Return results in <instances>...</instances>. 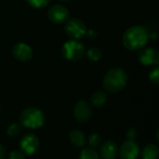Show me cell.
<instances>
[{
	"label": "cell",
	"instance_id": "cell-24",
	"mask_svg": "<svg viewBox=\"0 0 159 159\" xmlns=\"http://www.w3.org/2000/svg\"><path fill=\"white\" fill-rule=\"evenodd\" d=\"M6 154H7L6 148L1 143H0V159H5Z\"/></svg>",
	"mask_w": 159,
	"mask_h": 159
},
{
	"label": "cell",
	"instance_id": "cell-18",
	"mask_svg": "<svg viewBox=\"0 0 159 159\" xmlns=\"http://www.w3.org/2000/svg\"><path fill=\"white\" fill-rule=\"evenodd\" d=\"M100 143H101V136L98 133L95 132V133H92L89 136V138H88V144H89L90 147L96 149L97 147H98L100 145Z\"/></svg>",
	"mask_w": 159,
	"mask_h": 159
},
{
	"label": "cell",
	"instance_id": "cell-27",
	"mask_svg": "<svg viewBox=\"0 0 159 159\" xmlns=\"http://www.w3.org/2000/svg\"><path fill=\"white\" fill-rule=\"evenodd\" d=\"M62 1H67V0H62Z\"/></svg>",
	"mask_w": 159,
	"mask_h": 159
},
{
	"label": "cell",
	"instance_id": "cell-13",
	"mask_svg": "<svg viewBox=\"0 0 159 159\" xmlns=\"http://www.w3.org/2000/svg\"><path fill=\"white\" fill-rule=\"evenodd\" d=\"M140 155L141 159H157L159 156V148L153 143H149L143 147Z\"/></svg>",
	"mask_w": 159,
	"mask_h": 159
},
{
	"label": "cell",
	"instance_id": "cell-7",
	"mask_svg": "<svg viewBox=\"0 0 159 159\" xmlns=\"http://www.w3.org/2000/svg\"><path fill=\"white\" fill-rule=\"evenodd\" d=\"M74 118L80 123L87 122L92 116L91 105L85 100H80L76 103L73 109Z\"/></svg>",
	"mask_w": 159,
	"mask_h": 159
},
{
	"label": "cell",
	"instance_id": "cell-3",
	"mask_svg": "<svg viewBox=\"0 0 159 159\" xmlns=\"http://www.w3.org/2000/svg\"><path fill=\"white\" fill-rule=\"evenodd\" d=\"M21 124L29 129H37L41 127L45 122L43 111L38 108L29 107L25 109L20 114Z\"/></svg>",
	"mask_w": 159,
	"mask_h": 159
},
{
	"label": "cell",
	"instance_id": "cell-23",
	"mask_svg": "<svg viewBox=\"0 0 159 159\" xmlns=\"http://www.w3.org/2000/svg\"><path fill=\"white\" fill-rule=\"evenodd\" d=\"M137 137V130L135 128H130L126 132V138L130 140H134Z\"/></svg>",
	"mask_w": 159,
	"mask_h": 159
},
{
	"label": "cell",
	"instance_id": "cell-2",
	"mask_svg": "<svg viewBox=\"0 0 159 159\" xmlns=\"http://www.w3.org/2000/svg\"><path fill=\"white\" fill-rule=\"evenodd\" d=\"M128 82L127 73L121 67L110 69L103 79V86L106 91L111 94H117L125 89Z\"/></svg>",
	"mask_w": 159,
	"mask_h": 159
},
{
	"label": "cell",
	"instance_id": "cell-20",
	"mask_svg": "<svg viewBox=\"0 0 159 159\" xmlns=\"http://www.w3.org/2000/svg\"><path fill=\"white\" fill-rule=\"evenodd\" d=\"M21 130H22L21 125H20L19 124H17V123H13V124H11V125L8 127L7 133H8V135L11 136V137H15V136H18V135L21 133Z\"/></svg>",
	"mask_w": 159,
	"mask_h": 159
},
{
	"label": "cell",
	"instance_id": "cell-16",
	"mask_svg": "<svg viewBox=\"0 0 159 159\" xmlns=\"http://www.w3.org/2000/svg\"><path fill=\"white\" fill-rule=\"evenodd\" d=\"M80 159H100V157L95 148L86 147L82 150L81 154H80Z\"/></svg>",
	"mask_w": 159,
	"mask_h": 159
},
{
	"label": "cell",
	"instance_id": "cell-17",
	"mask_svg": "<svg viewBox=\"0 0 159 159\" xmlns=\"http://www.w3.org/2000/svg\"><path fill=\"white\" fill-rule=\"evenodd\" d=\"M86 55L88 57V59L90 61H93V62H98L101 58H102V52L99 48L98 47H92L90 48L87 52H86Z\"/></svg>",
	"mask_w": 159,
	"mask_h": 159
},
{
	"label": "cell",
	"instance_id": "cell-6",
	"mask_svg": "<svg viewBox=\"0 0 159 159\" xmlns=\"http://www.w3.org/2000/svg\"><path fill=\"white\" fill-rule=\"evenodd\" d=\"M138 60L146 66H154L159 65V51L152 47L140 49L138 53Z\"/></svg>",
	"mask_w": 159,
	"mask_h": 159
},
{
	"label": "cell",
	"instance_id": "cell-14",
	"mask_svg": "<svg viewBox=\"0 0 159 159\" xmlns=\"http://www.w3.org/2000/svg\"><path fill=\"white\" fill-rule=\"evenodd\" d=\"M69 140L76 147H84L86 143V139L83 131L74 129L69 133Z\"/></svg>",
	"mask_w": 159,
	"mask_h": 159
},
{
	"label": "cell",
	"instance_id": "cell-26",
	"mask_svg": "<svg viewBox=\"0 0 159 159\" xmlns=\"http://www.w3.org/2000/svg\"><path fill=\"white\" fill-rule=\"evenodd\" d=\"M155 137H156V139L158 140V142H159V128L156 130V132H155Z\"/></svg>",
	"mask_w": 159,
	"mask_h": 159
},
{
	"label": "cell",
	"instance_id": "cell-25",
	"mask_svg": "<svg viewBox=\"0 0 159 159\" xmlns=\"http://www.w3.org/2000/svg\"><path fill=\"white\" fill-rule=\"evenodd\" d=\"M89 39H95L97 37V32L94 30V29H89L86 31V34H85Z\"/></svg>",
	"mask_w": 159,
	"mask_h": 159
},
{
	"label": "cell",
	"instance_id": "cell-11",
	"mask_svg": "<svg viewBox=\"0 0 159 159\" xmlns=\"http://www.w3.org/2000/svg\"><path fill=\"white\" fill-rule=\"evenodd\" d=\"M12 53L18 61L28 62L33 56V50L29 45L20 42L14 45L12 48Z\"/></svg>",
	"mask_w": 159,
	"mask_h": 159
},
{
	"label": "cell",
	"instance_id": "cell-1",
	"mask_svg": "<svg viewBox=\"0 0 159 159\" xmlns=\"http://www.w3.org/2000/svg\"><path fill=\"white\" fill-rule=\"evenodd\" d=\"M150 39V31L146 26L134 25L129 27L123 36V44L129 51H139Z\"/></svg>",
	"mask_w": 159,
	"mask_h": 159
},
{
	"label": "cell",
	"instance_id": "cell-19",
	"mask_svg": "<svg viewBox=\"0 0 159 159\" xmlns=\"http://www.w3.org/2000/svg\"><path fill=\"white\" fill-rule=\"evenodd\" d=\"M149 81L155 85H159V66H155L150 71Z\"/></svg>",
	"mask_w": 159,
	"mask_h": 159
},
{
	"label": "cell",
	"instance_id": "cell-12",
	"mask_svg": "<svg viewBox=\"0 0 159 159\" xmlns=\"http://www.w3.org/2000/svg\"><path fill=\"white\" fill-rule=\"evenodd\" d=\"M99 154L102 159H115L118 155V147L112 140H106L100 147Z\"/></svg>",
	"mask_w": 159,
	"mask_h": 159
},
{
	"label": "cell",
	"instance_id": "cell-21",
	"mask_svg": "<svg viewBox=\"0 0 159 159\" xmlns=\"http://www.w3.org/2000/svg\"><path fill=\"white\" fill-rule=\"evenodd\" d=\"M27 2L34 8H43L46 5H48V3L50 2V0H27Z\"/></svg>",
	"mask_w": 159,
	"mask_h": 159
},
{
	"label": "cell",
	"instance_id": "cell-4",
	"mask_svg": "<svg viewBox=\"0 0 159 159\" xmlns=\"http://www.w3.org/2000/svg\"><path fill=\"white\" fill-rule=\"evenodd\" d=\"M85 54L84 45L77 39H71L64 43L62 47V55L68 61H78Z\"/></svg>",
	"mask_w": 159,
	"mask_h": 159
},
{
	"label": "cell",
	"instance_id": "cell-5",
	"mask_svg": "<svg viewBox=\"0 0 159 159\" xmlns=\"http://www.w3.org/2000/svg\"><path fill=\"white\" fill-rule=\"evenodd\" d=\"M66 34L72 39H80L86 34V25L84 23L77 18L69 19L65 25Z\"/></svg>",
	"mask_w": 159,
	"mask_h": 159
},
{
	"label": "cell",
	"instance_id": "cell-10",
	"mask_svg": "<svg viewBox=\"0 0 159 159\" xmlns=\"http://www.w3.org/2000/svg\"><path fill=\"white\" fill-rule=\"evenodd\" d=\"M49 19L53 24H63L68 20L69 11L63 5H54L48 11Z\"/></svg>",
	"mask_w": 159,
	"mask_h": 159
},
{
	"label": "cell",
	"instance_id": "cell-9",
	"mask_svg": "<svg viewBox=\"0 0 159 159\" xmlns=\"http://www.w3.org/2000/svg\"><path fill=\"white\" fill-rule=\"evenodd\" d=\"M39 146V138L32 133L25 135L20 140V147L25 154H33Z\"/></svg>",
	"mask_w": 159,
	"mask_h": 159
},
{
	"label": "cell",
	"instance_id": "cell-8",
	"mask_svg": "<svg viewBox=\"0 0 159 159\" xmlns=\"http://www.w3.org/2000/svg\"><path fill=\"white\" fill-rule=\"evenodd\" d=\"M118 154L121 159H137L139 154V147L134 140L127 139L118 149Z\"/></svg>",
	"mask_w": 159,
	"mask_h": 159
},
{
	"label": "cell",
	"instance_id": "cell-15",
	"mask_svg": "<svg viewBox=\"0 0 159 159\" xmlns=\"http://www.w3.org/2000/svg\"><path fill=\"white\" fill-rule=\"evenodd\" d=\"M108 96L104 91H97L91 97V104L96 108H100L107 102Z\"/></svg>",
	"mask_w": 159,
	"mask_h": 159
},
{
	"label": "cell",
	"instance_id": "cell-22",
	"mask_svg": "<svg viewBox=\"0 0 159 159\" xmlns=\"http://www.w3.org/2000/svg\"><path fill=\"white\" fill-rule=\"evenodd\" d=\"M9 159H25V153L22 151L14 150V151L10 152Z\"/></svg>",
	"mask_w": 159,
	"mask_h": 159
}]
</instances>
